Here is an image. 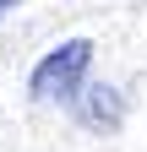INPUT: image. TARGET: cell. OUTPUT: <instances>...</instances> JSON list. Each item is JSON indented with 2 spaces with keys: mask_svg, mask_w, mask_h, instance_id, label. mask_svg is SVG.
Masks as SVG:
<instances>
[{
  "mask_svg": "<svg viewBox=\"0 0 147 152\" xmlns=\"http://www.w3.org/2000/svg\"><path fill=\"white\" fill-rule=\"evenodd\" d=\"M93 65V44L87 38H71L60 44L54 54H44L38 65H33V98H82V76Z\"/></svg>",
  "mask_w": 147,
  "mask_h": 152,
  "instance_id": "obj_1",
  "label": "cell"
},
{
  "mask_svg": "<svg viewBox=\"0 0 147 152\" xmlns=\"http://www.w3.org/2000/svg\"><path fill=\"white\" fill-rule=\"evenodd\" d=\"M11 6H27V0H0V16H6V11H11Z\"/></svg>",
  "mask_w": 147,
  "mask_h": 152,
  "instance_id": "obj_2",
  "label": "cell"
}]
</instances>
